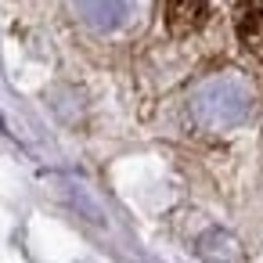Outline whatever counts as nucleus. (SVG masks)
Listing matches in <instances>:
<instances>
[{
    "label": "nucleus",
    "mask_w": 263,
    "mask_h": 263,
    "mask_svg": "<svg viewBox=\"0 0 263 263\" xmlns=\"http://www.w3.org/2000/svg\"><path fill=\"white\" fill-rule=\"evenodd\" d=\"M245 112H249V87L234 76H220L195 94V116H198V123H205L213 130L241 123Z\"/></svg>",
    "instance_id": "nucleus-1"
},
{
    "label": "nucleus",
    "mask_w": 263,
    "mask_h": 263,
    "mask_svg": "<svg viewBox=\"0 0 263 263\" xmlns=\"http://www.w3.org/2000/svg\"><path fill=\"white\" fill-rule=\"evenodd\" d=\"M76 4L94 29H119L130 15V0H76Z\"/></svg>",
    "instance_id": "nucleus-2"
},
{
    "label": "nucleus",
    "mask_w": 263,
    "mask_h": 263,
    "mask_svg": "<svg viewBox=\"0 0 263 263\" xmlns=\"http://www.w3.org/2000/svg\"><path fill=\"white\" fill-rule=\"evenodd\" d=\"M202 18V0H166V22L173 29H191Z\"/></svg>",
    "instance_id": "nucleus-3"
}]
</instances>
